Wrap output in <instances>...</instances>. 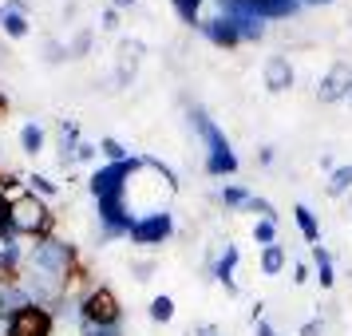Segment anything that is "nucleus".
Instances as JSON below:
<instances>
[{
    "label": "nucleus",
    "mask_w": 352,
    "mask_h": 336,
    "mask_svg": "<svg viewBox=\"0 0 352 336\" xmlns=\"http://www.w3.org/2000/svg\"><path fill=\"white\" fill-rule=\"evenodd\" d=\"M186 127L198 135V143L206 146V175L210 178H234L241 170L234 146L226 139V131L218 127V119L202 107V103H186Z\"/></svg>",
    "instance_id": "nucleus-1"
},
{
    "label": "nucleus",
    "mask_w": 352,
    "mask_h": 336,
    "mask_svg": "<svg viewBox=\"0 0 352 336\" xmlns=\"http://www.w3.org/2000/svg\"><path fill=\"white\" fill-rule=\"evenodd\" d=\"M24 265H28V269L48 273V277H56V281L67 289V281H72L76 273H83V257H80V249H76L72 241H64L60 234H52V238L36 241L32 249H28Z\"/></svg>",
    "instance_id": "nucleus-2"
},
{
    "label": "nucleus",
    "mask_w": 352,
    "mask_h": 336,
    "mask_svg": "<svg viewBox=\"0 0 352 336\" xmlns=\"http://www.w3.org/2000/svg\"><path fill=\"white\" fill-rule=\"evenodd\" d=\"M8 218H12V229H16L20 241H44L56 234V214L44 198H36V194H24L20 202L8 206Z\"/></svg>",
    "instance_id": "nucleus-3"
},
{
    "label": "nucleus",
    "mask_w": 352,
    "mask_h": 336,
    "mask_svg": "<svg viewBox=\"0 0 352 336\" xmlns=\"http://www.w3.org/2000/svg\"><path fill=\"white\" fill-rule=\"evenodd\" d=\"M139 170V155H131L127 162H103V166H91V175L83 178V190L91 198H103V194H127L131 175Z\"/></svg>",
    "instance_id": "nucleus-4"
},
{
    "label": "nucleus",
    "mask_w": 352,
    "mask_h": 336,
    "mask_svg": "<svg viewBox=\"0 0 352 336\" xmlns=\"http://www.w3.org/2000/svg\"><path fill=\"white\" fill-rule=\"evenodd\" d=\"M170 238H175V214H170V210H159V214H143V218H135V225H131V234H127V241H131V245H139V249L166 245Z\"/></svg>",
    "instance_id": "nucleus-5"
},
{
    "label": "nucleus",
    "mask_w": 352,
    "mask_h": 336,
    "mask_svg": "<svg viewBox=\"0 0 352 336\" xmlns=\"http://www.w3.org/2000/svg\"><path fill=\"white\" fill-rule=\"evenodd\" d=\"M80 320H96V324H123V304L115 297L111 285H96L80 304Z\"/></svg>",
    "instance_id": "nucleus-6"
},
{
    "label": "nucleus",
    "mask_w": 352,
    "mask_h": 336,
    "mask_svg": "<svg viewBox=\"0 0 352 336\" xmlns=\"http://www.w3.org/2000/svg\"><path fill=\"white\" fill-rule=\"evenodd\" d=\"M143 56H146V44L135 40V36H123L119 48H115V71H111V87H131L139 67H143Z\"/></svg>",
    "instance_id": "nucleus-7"
},
{
    "label": "nucleus",
    "mask_w": 352,
    "mask_h": 336,
    "mask_svg": "<svg viewBox=\"0 0 352 336\" xmlns=\"http://www.w3.org/2000/svg\"><path fill=\"white\" fill-rule=\"evenodd\" d=\"M317 99L320 103H349L352 99V64L333 60L329 71H324L320 83H317Z\"/></svg>",
    "instance_id": "nucleus-8"
},
{
    "label": "nucleus",
    "mask_w": 352,
    "mask_h": 336,
    "mask_svg": "<svg viewBox=\"0 0 352 336\" xmlns=\"http://www.w3.org/2000/svg\"><path fill=\"white\" fill-rule=\"evenodd\" d=\"M238 265H241V249H238V245H222V254H218V257L206 254V277H210V281H218L230 297H238V293H241L238 281H234Z\"/></svg>",
    "instance_id": "nucleus-9"
},
{
    "label": "nucleus",
    "mask_w": 352,
    "mask_h": 336,
    "mask_svg": "<svg viewBox=\"0 0 352 336\" xmlns=\"http://www.w3.org/2000/svg\"><path fill=\"white\" fill-rule=\"evenodd\" d=\"M261 80H265V91L281 96V91H289L297 83V67H293V60H289L285 52H273V56H265V64H261Z\"/></svg>",
    "instance_id": "nucleus-10"
},
{
    "label": "nucleus",
    "mask_w": 352,
    "mask_h": 336,
    "mask_svg": "<svg viewBox=\"0 0 352 336\" xmlns=\"http://www.w3.org/2000/svg\"><path fill=\"white\" fill-rule=\"evenodd\" d=\"M198 32L206 36L214 48H222V52H234V48H241V40H238V28H234V20L230 16H222V12H214V16H206L202 20V28Z\"/></svg>",
    "instance_id": "nucleus-11"
},
{
    "label": "nucleus",
    "mask_w": 352,
    "mask_h": 336,
    "mask_svg": "<svg viewBox=\"0 0 352 336\" xmlns=\"http://www.w3.org/2000/svg\"><path fill=\"white\" fill-rule=\"evenodd\" d=\"M293 222H297V229H301V238H305L309 249H313V245H324V241H320V218L313 214V206L297 202V206H293Z\"/></svg>",
    "instance_id": "nucleus-12"
},
{
    "label": "nucleus",
    "mask_w": 352,
    "mask_h": 336,
    "mask_svg": "<svg viewBox=\"0 0 352 336\" xmlns=\"http://www.w3.org/2000/svg\"><path fill=\"white\" fill-rule=\"evenodd\" d=\"M230 20H234V28H238L241 44H257V40H265V32H270V24L261 16H254V12H241V16H230Z\"/></svg>",
    "instance_id": "nucleus-13"
},
{
    "label": "nucleus",
    "mask_w": 352,
    "mask_h": 336,
    "mask_svg": "<svg viewBox=\"0 0 352 336\" xmlns=\"http://www.w3.org/2000/svg\"><path fill=\"white\" fill-rule=\"evenodd\" d=\"M313 269H317V285L320 289H333L336 285V257L324 249V245H313Z\"/></svg>",
    "instance_id": "nucleus-14"
},
{
    "label": "nucleus",
    "mask_w": 352,
    "mask_h": 336,
    "mask_svg": "<svg viewBox=\"0 0 352 336\" xmlns=\"http://www.w3.org/2000/svg\"><path fill=\"white\" fill-rule=\"evenodd\" d=\"M24 182H28V194H36V198H44V202H56L60 194H64V186L56 182V178H48V175H40V170H28L24 175Z\"/></svg>",
    "instance_id": "nucleus-15"
},
{
    "label": "nucleus",
    "mask_w": 352,
    "mask_h": 336,
    "mask_svg": "<svg viewBox=\"0 0 352 336\" xmlns=\"http://www.w3.org/2000/svg\"><path fill=\"white\" fill-rule=\"evenodd\" d=\"M250 198H254V190H250V186H241V182H226L222 190H218V206L230 210V214H241Z\"/></svg>",
    "instance_id": "nucleus-16"
},
{
    "label": "nucleus",
    "mask_w": 352,
    "mask_h": 336,
    "mask_svg": "<svg viewBox=\"0 0 352 336\" xmlns=\"http://www.w3.org/2000/svg\"><path fill=\"white\" fill-rule=\"evenodd\" d=\"M170 8H175L178 24H186V28H202V8H206V0H170Z\"/></svg>",
    "instance_id": "nucleus-17"
},
{
    "label": "nucleus",
    "mask_w": 352,
    "mask_h": 336,
    "mask_svg": "<svg viewBox=\"0 0 352 336\" xmlns=\"http://www.w3.org/2000/svg\"><path fill=\"white\" fill-rule=\"evenodd\" d=\"M324 194H329V198H349V194H352V162H340L333 175H329Z\"/></svg>",
    "instance_id": "nucleus-18"
},
{
    "label": "nucleus",
    "mask_w": 352,
    "mask_h": 336,
    "mask_svg": "<svg viewBox=\"0 0 352 336\" xmlns=\"http://www.w3.org/2000/svg\"><path fill=\"white\" fill-rule=\"evenodd\" d=\"M20 150H24L28 159H36V155H44V127H40L36 119H28V123L20 127Z\"/></svg>",
    "instance_id": "nucleus-19"
},
{
    "label": "nucleus",
    "mask_w": 352,
    "mask_h": 336,
    "mask_svg": "<svg viewBox=\"0 0 352 336\" xmlns=\"http://www.w3.org/2000/svg\"><path fill=\"white\" fill-rule=\"evenodd\" d=\"M146 317H151V324H170L175 320V297L170 293H155L151 304H146Z\"/></svg>",
    "instance_id": "nucleus-20"
},
{
    "label": "nucleus",
    "mask_w": 352,
    "mask_h": 336,
    "mask_svg": "<svg viewBox=\"0 0 352 336\" xmlns=\"http://www.w3.org/2000/svg\"><path fill=\"white\" fill-rule=\"evenodd\" d=\"M285 265H289V249L281 245V241L261 249V273H265V277H277V273L285 269Z\"/></svg>",
    "instance_id": "nucleus-21"
},
{
    "label": "nucleus",
    "mask_w": 352,
    "mask_h": 336,
    "mask_svg": "<svg viewBox=\"0 0 352 336\" xmlns=\"http://www.w3.org/2000/svg\"><path fill=\"white\" fill-rule=\"evenodd\" d=\"M99 155H103L107 162H127V159H131L127 143H119L115 135H103V139H99Z\"/></svg>",
    "instance_id": "nucleus-22"
},
{
    "label": "nucleus",
    "mask_w": 352,
    "mask_h": 336,
    "mask_svg": "<svg viewBox=\"0 0 352 336\" xmlns=\"http://www.w3.org/2000/svg\"><path fill=\"white\" fill-rule=\"evenodd\" d=\"M241 214H257V222H277V218H281V214H277V206H273L270 198H250V202H245V210H241Z\"/></svg>",
    "instance_id": "nucleus-23"
},
{
    "label": "nucleus",
    "mask_w": 352,
    "mask_h": 336,
    "mask_svg": "<svg viewBox=\"0 0 352 336\" xmlns=\"http://www.w3.org/2000/svg\"><path fill=\"white\" fill-rule=\"evenodd\" d=\"M250 238L265 249V245H277L281 234H277V222H254V225H250Z\"/></svg>",
    "instance_id": "nucleus-24"
},
{
    "label": "nucleus",
    "mask_w": 352,
    "mask_h": 336,
    "mask_svg": "<svg viewBox=\"0 0 352 336\" xmlns=\"http://www.w3.org/2000/svg\"><path fill=\"white\" fill-rule=\"evenodd\" d=\"M67 48H72V60H83L87 52L96 48V32H91V28H80V32L72 36V44H67Z\"/></svg>",
    "instance_id": "nucleus-25"
},
{
    "label": "nucleus",
    "mask_w": 352,
    "mask_h": 336,
    "mask_svg": "<svg viewBox=\"0 0 352 336\" xmlns=\"http://www.w3.org/2000/svg\"><path fill=\"white\" fill-rule=\"evenodd\" d=\"M64 60H72V48H67L64 40L48 36V40H44V64H64Z\"/></svg>",
    "instance_id": "nucleus-26"
},
{
    "label": "nucleus",
    "mask_w": 352,
    "mask_h": 336,
    "mask_svg": "<svg viewBox=\"0 0 352 336\" xmlns=\"http://www.w3.org/2000/svg\"><path fill=\"white\" fill-rule=\"evenodd\" d=\"M80 336H123V324H96V320H80Z\"/></svg>",
    "instance_id": "nucleus-27"
},
{
    "label": "nucleus",
    "mask_w": 352,
    "mask_h": 336,
    "mask_svg": "<svg viewBox=\"0 0 352 336\" xmlns=\"http://www.w3.org/2000/svg\"><path fill=\"white\" fill-rule=\"evenodd\" d=\"M96 155H99V143H91V139H80V146H76V166L96 162Z\"/></svg>",
    "instance_id": "nucleus-28"
},
{
    "label": "nucleus",
    "mask_w": 352,
    "mask_h": 336,
    "mask_svg": "<svg viewBox=\"0 0 352 336\" xmlns=\"http://www.w3.org/2000/svg\"><path fill=\"white\" fill-rule=\"evenodd\" d=\"M131 273H135V281H151L155 277V261L151 257H135L131 261Z\"/></svg>",
    "instance_id": "nucleus-29"
},
{
    "label": "nucleus",
    "mask_w": 352,
    "mask_h": 336,
    "mask_svg": "<svg viewBox=\"0 0 352 336\" xmlns=\"http://www.w3.org/2000/svg\"><path fill=\"white\" fill-rule=\"evenodd\" d=\"M297 336H324V317H313V320H305L301 328H297Z\"/></svg>",
    "instance_id": "nucleus-30"
},
{
    "label": "nucleus",
    "mask_w": 352,
    "mask_h": 336,
    "mask_svg": "<svg viewBox=\"0 0 352 336\" xmlns=\"http://www.w3.org/2000/svg\"><path fill=\"white\" fill-rule=\"evenodd\" d=\"M254 336H281V333H277V328H273L265 317H257V320H254Z\"/></svg>",
    "instance_id": "nucleus-31"
},
{
    "label": "nucleus",
    "mask_w": 352,
    "mask_h": 336,
    "mask_svg": "<svg viewBox=\"0 0 352 336\" xmlns=\"http://www.w3.org/2000/svg\"><path fill=\"white\" fill-rule=\"evenodd\" d=\"M99 24H103L107 32H115V28H119V12H115V8H103V16H99Z\"/></svg>",
    "instance_id": "nucleus-32"
},
{
    "label": "nucleus",
    "mask_w": 352,
    "mask_h": 336,
    "mask_svg": "<svg viewBox=\"0 0 352 336\" xmlns=\"http://www.w3.org/2000/svg\"><path fill=\"white\" fill-rule=\"evenodd\" d=\"M257 162H261V166H273V162H277V146H261V150H257Z\"/></svg>",
    "instance_id": "nucleus-33"
},
{
    "label": "nucleus",
    "mask_w": 352,
    "mask_h": 336,
    "mask_svg": "<svg viewBox=\"0 0 352 336\" xmlns=\"http://www.w3.org/2000/svg\"><path fill=\"white\" fill-rule=\"evenodd\" d=\"M293 281H297V285H305V281H309V265H305V261H297V265H293Z\"/></svg>",
    "instance_id": "nucleus-34"
},
{
    "label": "nucleus",
    "mask_w": 352,
    "mask_h": 336,
    "mask_svg": "<svg viewBox=\"0 0 352 336\" xmlns=\"http://www.w3.org/2000/svg\"><path fill=\"white\" fill-rule=\"evenodd\" d=\"M135 4H139V0H107V8H115V12H127Z\"/></svg>",
    "instance_id": "nucleus-35"
},
{
    "label": "nucleus",
    "mask_w": 352,
    "mask_h": 336,
    "mask_svg": "<svg viewBox=\"0 0 352 336\" xmlns=\"http://www.w3.org/2000/svg\"><path fill=\"white\" fill-rule=\"evenodd\" d=\"M333 0H301V8H329Z\"/></svg>",
    "instance_id": "nucleus-36"
},
{
    "label": "nucleus",
    "mask_w": 352,
    "mask_h": 336,
    "mask_svg": "<svg viewBox=\"0 0 352 336\" xmlns=\"http://www.w3.org/2000/svg\"><path fill=\"white\" fill-rule=\"evenodd\" d=\"M8 115V96H4V87H0V119Z\"/></svg>",
    "instance_id": "nucleus-37"
},
{
    "label": "nucleus",
    "mask_w": 352,
    "mask_h": 336,
    "mask_svg": "<svg viewBox=\"0 0 352 336\" xmlns=\"http://www.w3.org/2000/svg\"><path fill=\"white\" fill-rule=\"evenodd\" d=\"M344 210H349V214H344V218H352V194H349V206H344Z\"/></svg>",
    "instance_id": "nucleus-38"
}]
</instances>
